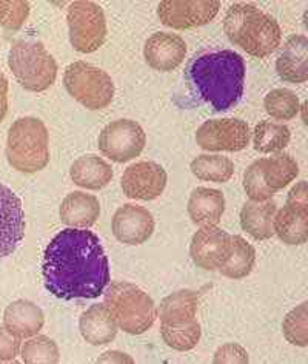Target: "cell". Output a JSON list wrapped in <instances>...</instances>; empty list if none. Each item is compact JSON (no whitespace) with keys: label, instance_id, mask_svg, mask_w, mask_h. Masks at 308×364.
Returning <instances> with one entry per match:
<instances>
[{"label":"cell","instance_id":"35","mask_svg":"<svg viewBox=\"0 0 308 364\" xmlns=\"http://www.w3.org/2000/svg\"><path fill=\"white\" fill-rule=\"evenodd\" d=\"M28 14H30L28 2H22V0H8L0 25L6 30L17 31L19 28H22V25L25 23Z\"/></svg>","mask_w":308,"mask_h":364},{"label":"cell","instance_id":"24","mask_svg":"<svg viewBox=\"0 0 308 364\" xmlns=\"http://www.w3.org/2000/svg\"><path fill=\"white\" fill-rule=\"evenodd\" d=\"M276 215V204L273 201L246 203L241 210V227L253 240L267 241L275 235L273 218Z\"/></svg>","mask_w":308,"mask_h":364},{"label":"cell","instance_id":"16","mask_svg":"<svg viewBox=\"0 0 308 364\" xmlns=\"http://www.w3.org/2000/svg\"><path fill=\"white\" fill-rule=\"evenodd\" d=\"M187 43L177 34L154 33L145 42L143 56L148 65L162 73L176 70L184 62Z\"/></svg>","mask_w":308,"mask_h":364},{"label":"cell","instance_id":"5","mask_svg":"<svg viewBox=\"0 0 308 364\" xmlns=\"http://www.w3.org/2000/svg\"><path fill=\"white\" fill-rule=\"evenodd\" d=\"M105 304L110 307L119 329L130 335H142L151 329L158 318L153 298L126 281H113L105 289Z\"/></svg>","mask_w":308,"mask_h":364},{"label":"cell","instance_id":"28","mask_svg":"<svg viewBox=\"0 0 308 364\" xmlns=\"http://www.w3.org/2000/svg\"><path fill=\"white\" fill-rule=\"evenodd\" d=\"M192 173L201 181L224 184L234 175V164L230 158L221 154H201L192 161Z\"/></svg>","mask_w":308,"mask_h":364},{"label":"cell","instance_id":"6","mask_svg":"<svg viewBox=\"0 0 308 364\" xmlns=\"http://www.w3.org/2000/svg\"><path fill=\"white\" fill-rule=\"evenodd\" d=\"M8 65L16 80L28 91L40 93L48 90L57 77V63L42 42H16L8 56Z\"/></svg>","mask_w":308,"mask_h":364},{"label":"cell","instance_id":"14","mask_svg":"<svg viewBox=\"0 0 308 364\" xmlns=\"http://www.w3.org/2000/svg\"><path fill=\"white\" fill-rule=\"evenodd\" d=\"M231 247V235L217 225H202L189 244V257L199 269L217 270Z\"/></svg>","mask_w":308,"mask_h":364},{"label":"cell","instance_id":"21","mask_svg":"<svg viewBox=\"0 0 308 364\" xmlns=\"http://www.w3.org/2000/svg\"><path fill=\"white\" fill-rule=\"evenodd\" d=\"M4 324L21 338H31L42 331L45 315L39 306L28 299H17L5 309Z\"/></svg>","mask_w":308,"mask_h":364},{"label":"cell","instance_id":"25","mask_svg":"<svg viewBox=\"0 0 308 364\" xmlns=\"http://www.w3.org/2000/svg\"><path fill=\"white\" fill-rule=\"evenodd\" d=\"M199 295L193 290H177L165 296L158 307V316L162 324H182L196 320Z\"/></svg>","mask_w":308,"mask_h":364},{"label":"cell","instance_id":"20","mask_svg":"<svg viewBox=\"0 0 308 364\" xmlns=\"http://www.w3.org/2000/svg\"><path fill=\"white\" fill-rule=\"evenodd\" d=\"M187 210L197 225H217L225 212V196L221 190L197 187L189 195Z\"/></svg>","mask_w":308,"mask_h":364},{"label":"cell","instance_id":"36","mask_svg":"<svg viewBox=\"0 0 308 364\" xmlns=\"http://www.w3.org/2000/svg\"><path fill=\"white\" fill-rule=\"evenodd\" d=\"M21 336L6 327H0V361H11L21 352Z\"/></svg>","mask_w":308,"mask_h":364},{"label":"cell","instance_id":"40","mask_svg":"<svg viewBox=\"0 0 308 364\" xmlns=\"http://www.w3.org/2000/svg\"><path fill=\"white\" fill-rule=\"evenodd\" d=\"M99 363H113V361H119V363H133V358H130L128 355L126 353H122V352H106L104 353L101 358L97 360Z\"/></svg>","mask_w":308,"mask_h":364},{"label":"cell","instance_id":"38","mask_svg":"<svg viewBox=\"0 0 308 364\" xmlns=\"http://www.w3.org/2000/svg\"><path fill=\"white\" fill-rule=\"evenodd\" d=\"M287 204L297 205V207H308V187L307 182L301 181L290 190L287 196Z\"/></svg>","mask_w":308,"mask_h":364},{"label":"cell","instance_id":"32","mask_svg":"<svg viewBox=\"0 0 308 364\" xmlns=\"http://www.w3.org/2000/svg\"><path fill=\"white\" fill-rule=\"evenodd\" d=\"M22 360L26 364H56L60 360V352L56 341L45 335H34L21 348Z\"/></svg>","mask_w":308,"mask_h":364},{"label":"cell","instance_id":"34","mask_svg":"<svg viewBox=\"0 0 308 364\" xmlns=\"http://www.w3.org/2000/svg\"><path fill=\"white\" fill-rule=\"evenodd\" d=\"M243 190L247 196L255 203L270 201L275 196L273 190H270L262 178V161L258 159L243 173Z\"/></svg>","mask_w":308,"mask_h":364},{"label":"cell","instance_id":"11","mask_svg":"<svg viewBox=\"0 0 308 364\" xmlns=\"http://www.w3.org/2000/svg\"><path fill=\"white\" fill-rule=\"evenodd\" d=\"M221 10L217 0H164L158 6L160 22L173 30H189L210 23Z\"/></svg>","mask_w":308,"mask_h":364},{"label":"cell","instance_id":"10","mask_svg":"<svg viewBox=\"0 0 308 364\" xmlns=\"http://www.w3.org/2000/svg\"><path fill=\"white\" fill-rule=\"evenodd\" d=\"M250 139V127L241 119H211L196 132V144L207 151H241Z\"/></svg>","mask_w":308,"mask_h":364},{"label":"cell","instance_id":"1","mask_svg":"<svg viewBox=\"0 0 308 364\" xmlns=\"http://www.w3.org/2000/svg\"><path fill=\"white\" fill-rule=\"evenodd\" d=\"M45 289L60 299H93L110 284V266L104 245L87 229L59 232L45 249Z\"/></svg>","mask_w":308,"mask_h":364},{"label":"cell","instance_id":"19","mask_svg":"<svg viewBox=\"0 0 308 364\" xmlns=\"http://www.w3.org/2000/svg\"><path fill=\"white\" fill-rule=\"evenodd\" d=\"M60 221L72 229H88L96 224L101 215V203L93 195L72 192L60 204Z\"/></svg>","mask_w":308,"mask_h":364},{"label":"cell","instance_id":"13","mask_svg":"<svg viewBox=\"0 0 308 364\" xmlns=\"http://www.w3.org/2000/svg\"><path fill=\"white\" fill-rule=\"evenodd\" d=\"M22 201L10 187L0 182V259L10 257L25 236Z\"/></svg>","mask_w":308,"mask_h":364},{"label":"cell","instance_id":"23","mask_svg":"<svg viewBox=\"0 0 308 364\" xmlns=\"http://www.w3.org/2000/svg\"><path fill=\"white\" fill-rule=\"evenodd\" d=\"M70 176L76 186L87 190H102L113 179L110 164L96 154L77 158L70 168Z\"/></svg>","mask_w":308,"mask_h":364},{"label":"cell","instance_id":"22","mask_svg":"<svg viewBox=\"0 0 308 364\" xmlns=\"http://www.w3.org/2000/svg\"><path fill=\"white\" fill-rule=\"evenodd\" d=\"M273 230L287 245H302L308 241V207L285 204L273 218Z\"/></svg>","mask_w":308,"mask_h":364},{"label":"cell","instance_id":"31","mask_svg":"<svg viewBox=\"0 0 308 364\" xmlns=\"http://www.w3.org/2000/svg\"><path fill=\"white\" fill-rule=\"evenodd\" d=\"M264 107L265 112L276 121H292L301 110L297 96L287 88L271 90L264 99Z\"/></svg>","mask_w":308,"mask_h":364},{"label":"cell","instance_id":"37","mask_svg":"<svg viewBox=\"0 0 308 364\" xmlns=\"http://www.w3.org/2000/svg\"><path fill=\"white\" fill-rule=\"evenodd\" d=\"M213 361L217 364H233V363H248V353L236 343H226L216 350Z\"/></svg>","mask_w":308,"mask_h":364},{"label":"cell","instance_id":"33","mask_svg":"<svg viewBox=\"0 0 308 364\" xmlns=\"http://www.w3.org/2000/svg\"><path fill=\"white\" fill-rule=\"evenodd\" d=\"M307 303H302L290 312L282 323V332L285 340L299 348L308 346V323H307Z\"/></svg>","mask_w":308,"mask_h":364},{"label":"cell","instance_id":"39","mask_svg":"<svg viewBox=\"0 0 308 364\" xmlns=\"http://www.w3.org/2000/svg\"><path fill=\"white\" fill-rule=\"evenodd\" d=\"M8 112V80L0 71V121H4Z\"/></svg>","mask_w":308,"mask_h":364},{"label":"cell","instance_id":"17","mask_svg":"<svg viewBox=\"0 0 308 364\" xmlns=\"http://www.w3.org/2000/svg\"><path fill=\"white\" fill-rule=\"evenodd\" d=\"M279 77L290 84H304L308 79V39L292 36L280 50L276 60Z\"/></svg>","mask_w":308,"mask_h":364},{"label":"cell","instance_id":"8","mask_svg":"<svg viewBox=\"0 0 308 364\" xmlns=\"http://www.w3.org/2000/svg\"><path fill=\"white\" fill-rule=\"evenodd\" d=\"M67 22L70 42L79 53H94L106 39V19L104 10L89 0H77L68 6Z\"/></svg>","mask_w":308,"mask_h":364},{"label":"cell","instance_id":"18","mask_svg":"<svg viewBox=\"0 0 308 364\" xmlns=\"http://www.w3.org/2000/svg\"><path fill=\"white\" fill-rule=\"evenodd\" d=\"M79 329L87 343L105 346L116 338L119 326H117L110 307L104 303L92 306L80 315Z\"/></svg>","mask_w":308,"mask_h":364},{"label":"cell","instance_id":"26","mask_svg":"<svg viewBox=\"0 0 308 364\" xmlns=\"http://www.w3.org/2000/svg\"><path fill=\"white\" fill-rule=\"evenodd\" d=\"M256 262V250L242 236H231V247L222 266L217 269L224 277L231 279L247 278Z\"/></svg>","mask_w":308,"mask_h":364},{"label":"cell","instance_id":"29","mask_svg":"<svg viewBox=\"0 0 308 364\" xmlns=\"http://www.w3.org/2000/svg\"><path fill=\"white\" fill-rule=\"evenodd\" d=\"M292 139L290 129L284 124L262 121L253 132V145L259 153H280Z\"/></svg>","mask_w":308,"mask_h":364},{"label":"cell","instance_id":"4","mask_svg":"<svg viewBox=\"0 0 308 364\" xmlns=\"http://www.w3.org/2000/svg\"><path fill=\"white\" fill-rule=\"evenodd\" d=\"M5 153L10 166L25 175H34L43 170L50 162L47 127L33 116L14 121L8 130Z\"/></svg>","mask_w":308,"mask_h":364},{"label":"cell","instance_id":"15","mask_svg":"<svg viewBox=\"0 0 308 364\" xmlns=\"http://www.w3.org/2000/svg\"><path fill=\"white\" fill-rule=\"evenodd\" d=\"M111 229L117 241L128 245L147 242L154 232V218L145 207L123 204L116 210Z\"/></svg>","mask_w":308,"mask_h":364},{"label":"cell","instance_id":"27","mask_svg":"<svg viewBox=\"0 0 308 364\" xmlns=\"http://www.w3.org/2000/svg\"><path fill=\"white\" fill-rule=\"evenodd\" d=\"M262 178L267 187L279 192L299 175L297 162L287 153H276L271 158H262Z\"/></svg>","mask_w":308,"mask_h":364},{"label":"cell","instance_id":"2","mask_svg":"<svg viewBox=\"0 0 308 364\" xmlns=\"http://www.w3.org/2000/svg\"><path fill=\"white\" fill-rule=\"evenodd\" d=\"M246 75V60L231 50L202 53L188 67V77L197 96L214 112L230 110L241 101Z\"/></svg>","mask_w":308,"mask_h":364},{"label":"cell","instance_id":"41","mask_svg":"<svg viewBox=\"0 0 308 364\" xmlns=\"http://www.w3.org/2000/svg\"><path fill=\"white\" fill-rule=\"evenodd\" d=\"M5 8H6V2H0V21H2V17H4Z\"/></svg>","mask_w":308,"mask_h":364},{"label":"cell","instance_id":"9","mask_svg":"<svg viewBox=\"0 0 308 364\" xmlns=\"http://www.w3.org/2000/svg\"><path fill=\"white\" fill-rule=\"evenodd\" d=\"M147 144L142 127L131 119H117L99 134V150L105 158L123 164L138 158Z\"/></svg>","mask_w":308,"mask_h":364},{"label":"cell","instance_id":"30","mask_svg":"<svg viewBox=\"0 0 308 364\" xmlns=\"http://www.w3.org/2000/svg\"><path fill=\"white\" fill-rule=\"evenodd\" d=\"M162 340L173 350L187 352L194 349L201 340V324L197 320L182 323V324H162L160 326Z\"/></svg>","mask_w":308,"mask_h":364},{"label":"cell","instance_id":"12","mask_svg":"<svg viewBox=\"0 0 308 364\" xmlns=\"http://www.w3.org/2000/svg\"><path fill=\"white\" fill-rule=\"evenodd\" d=\"M167 179V171L158 162L141 161L123 171L121 186L126 198L153 201L164 193Z\"/></svg>","mask_w":308,"mask_h":364},{"label":"cell","instance_id":"7","mask_svg":"<svg viewBox=\"0 0 308 364\" xmlns=\"http://www.w3.org/2000/svg\"><path fill=\"white\" fill-rule=\"evenodd\" d=\"M63 85L71 97L88 110H102L113 102L114 84L106 71L87 62H75L67 67Z\"/></svg>","mask_w":308,"mask_h":364},{"label":"cell","instance_id":"3","mask_svg":"<svg viewBox=\"0 0 308 364\" xmlns=\"http://www.w3.org/2000/svg\"><path fill=\"white\" fill-rule=\"evenodd\" d=\"M224 31L231 43L259 59L276 51L282 41L279 23L251 4L231 5L225 14Z\"/></svg>","mask_w":308,"mask_h":364}]
</instances>
